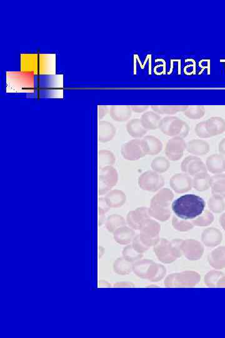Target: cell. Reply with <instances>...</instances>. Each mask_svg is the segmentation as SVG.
Here are the masks:
<instances>
[{
	"label": "cell",
	"instance_id": "1",
	"mask_svg": "<svg viewBox=\"0 0 225 338\" xmlns=\"http://www.w3.org/2000/svg\"><path fill=\"white\" fill-rule=\"evenodd\" d=\"M206 206L204 199L195 195H185L177 198L171 205L175 215L182 220L196 219L204 212Z\"/></svg>",
	"mask_w": 225,
	"mask_h": 338
},
{
	"label": "cell",
	"instance_id": "2",
	"mask_svg": "<svg viewBox=\"0 0 225 338\" xmlns=\"http://www.w3.org/2000/svg\"><path fill=\"white\" fill-rule=\"evenodd\" d=\"M21 64L23 70L36 74L50 73L54 66L51 56L44 55H26L22 59Z\"/></svg>",
	"mask_w": 225,
	"mask_h": 338
},
{
	"label": "cell",
	"instance_id": "3",
	"mask_svg": "<svg viewBox=\"0 0 225 338\" xmlns=\"http://www.w3.org/2000/svg\"><path fill=\"white\" fill-rule=\"evenodd\" d=\"M160 129L164 134L171 137H187L190 127L184 120L174 116L164 117L161 121Z\"/></svg>",
	"mask_w": 225,
	"mask_h": 338
},
{
	"label": "cell",
	"instance_id": "4",
	"mask_svg": "<svg viewBox=\"0 0 225 338\" xmlns=\"http://www.w3.org/2000/svg\"><path fill=\"white\" fill-rule=\"evenodd\" d=\"M118 174L113 166H106L99 169L98 193L99 196L107 195L117 184Z\"/></svg>",
	"mask_w": 225,
	"mask_h": 338
},
{
	"label": "cell",
	"instance_id": "5",
	"mask_svg": "<svg viewBox=\"0 0 225 338\" xmlns=\"http://www.w3.org/2000/svg\"><path fill=\"white\" fill-rule=\"evenodd\" d=\"M138 184L139 187L143 190L155 192L163 186L165 181L160 174L154 171H148L141 174L138 177Z\"/></svg>",
	"mask_w": 225,
	"mask_h": 338
},
{
	"label": "cell",
	"instance_id": "6",
	"mask_svg": "<svg viewBox=\"0 0 225 338\" xmlns=\"http://www.w3.org/2000/svg\"><path fill=\"white\" fill-rule=\"evenodd\" d=\"M187 149V143L181 137H173L169 139L165 147V154L171 161H178L184 154Z\"/></svg>",
	"mask_w": 225,
	"mask_h": 338
},
{
	"label": "cell",
	"instance_id": "7",
	"mask_svg": "<svg viewBox=\"0 0 225 338\" xmlns=\"http://www.w3.org/2000/svg\"><path fill=\"white\" fill-rule=\"evenodd\" d=\"M121 154L125 160L135 161L146 156L142 147L141 139H133L124 143L121 147Z\"/></svg>",
	"mask_w": 225,
	"mask_h": 338
},
{
	"label": "cell",
	"instance_id": "8",
	"mask_svg": "<svg viewBox=\"0 0 225 338\" xmlns=\"http://www.w3.org/2000/svg\"><path fill=\"white\" fill-rule=\"evenodd\" d=\"M181 169L183 173L193 177L200 173H207L208 171L206 164L195 156L186 157L182 162Z\"/></svg>",
	"mask_w": 225,
	"mask_h": 338
},
{
	"label": "cell",
	"instance_id": "9",
	"mask_svg": "<svg viewBox=\"0 0 225 338\" xmlns=\"http://www.w3.org/2000/svg\"><path fill=\"white\" fill-rule=\"evenodd\" d=\"M172 189L177 193H184L190 190L193 187V181L187 174H176L169 180Z\"/></svg>",
	"mask_w": 225,
	"mask_h": 338
},
{
	"label": "cell",
	"instance_id": "10",
	"mask_svg": "<svg viewBox=\"0 0 225 338\" xmlns=\"http://www.w3.org/2000/svg\"><path fill=\"white\" fill-rule=\"evenodd\" d=\"M141 147L146 155L155 156L159 154L163 149V143L159 138L153 136V135H146L141 139Z\"/></svg>",
	"mask_w": 225,
	"mask_h": 338
},
{
	"label": "cell",
	"instance_id": "11",
	"mask_svg": "<svg viewBox=\"0 0 225 338\" xmlns=\"http://www.w3.org/2000/svg\"><path fill=\"white\" fill-rule=\"evenodd\" d=\"M116 133V127L107 121H100L98 124V139L99 142L106 143L112 140Z\"/></svg>",
	"mask_w": 225,
	"mask_h": 338
},
{
	"label": "cell",
	"instance_id": "12",
	"mask_svg": "<svg viewBox=\"0 0 225 338\" xmlns=\"http://www.w3.org/2000/svg\"><path fill=\"white\" fill-rule=\"evenodd\" d=\"M113 120L123 123L129 120L132 115V110L130 105H113L109 112Z\"/></svg>",
	"mask_w": 225,
	"mask_h": 338
},
{
	"label": "cell",
	"instance_id": "13",
	"mask_svg": "<svg viewBox=\"0 0 225 338\" xmlns=\"http://www.w3.org/2000/svg\"><path fill=\"white\" fill-rule=\"evenodd\" d=\"M206 166L207 170L211 173H223L225 171V157L221 154L211 155L207 159Z\"/></svg>",
	"mask_w": 225,
	"mask_h": 338
},
{
	"label": "cell",
	"instance_id": "14",
	"mask_svg": "<svg viewBox=\"0 0 225 338\" xmlns=\"http://www.w3.org/2000/svg\"><path fill=\"white\" fill-rule=\"evenodd\" d=\"M210 144L202 139H192L187 143V151L194 156H204L210 152Z\"/></svg>",
	"mask_w": 225,
	"mask_h": 338
},
{
	"label": "cell",
	"instance_id": "15",
	"mask_svg": "<svg viewBox=\"0 0 225 338\" xmlns=\"http://www.w3.org/2000/svg\"><path fill=\"white\" fill-rule=\"evenodd\" d=\"M162 117L157 113L149 111L141 115V124L146 130H155L160 129Z\"/></svg>",
	"mask_w": 225,
	"mask_h": 338
},
{
	"label": "cell",
	"instance_id": "16",
	"mask_svg": "<svg viewBox=\"0 0 225 338\" xmlns=\"http://www.w3.org/2000/svg\"><path fill=\"white\" fill-rule=\"evenodd\" d=\"M205 123L207 131L211 137L217 136L225 132V120L223 118L211 117L205 121Z\"/></svg>",
	"mask_w": 225,
	"mask_h": 338
},
{
	"label": "cell",
	"instance_id": "17",
	"mask_svg": "<svg viewBox=\"0 0 225 338\" xmlns=\"http://www.w3.org/2000/svg\"><path fill=\"white\" fill-rule=\"evenodd\" d=\"M126 199V195L123 191L118 189L110 190L105 198L108 206L112 208H117L123 206Z\"/></svg>",
	"mask_w": 225,
	"mask_h": 338
},
{
	"label": "cell",
	"instance_id": "18",
	"mask_svg": "<svg viewBox=\"0 0 225 338\" xmlns=\"http://www.w3.org/2000/svg\"><path fill=\"white\" fill-rule=\"evenodd\" d=\"M126 129L130 136L135 138L143 137L147 133L140 118H133L128 122Z\"/></svg>",
	"mask_w": 225,
	"mask_h": 338
},
{
	"label": "cell",
	"instance_id": "19",
	"mask_svg": "<svg viewBox=\"0 0 225 338\" xmlns=\"http://www.w3.org/2000/svg\"><path fill=\"white\" fill-rule=\"evenodd\" d=\"M146 209L138 208L135 211L130 212L127 215V222L133 229H140L141 224L146 220Z\"/></svg>",
	"mask_w": 225,
	"mask_h": 338
},
{
	"label": "cell",
	"instance_id": "20",
	"mask_svg": "<svg viewBox=\"0 0 225 338\" xmlns=\"http://www.w3.org/2000/svg\"><path fill=\"white\" fill-rule=\"evenodd\" d=\"M211 188L213 195L225 198V174H215L211 179Z\"/></svg>",
	"mask_w": 225,
	"mask_h": 338
},
{
	"label": "cell",
	"instance_id": "21",
	"mask_svg": "<svg viewBox=\"0 0 225 338\" xmlns=\"http://www.w3.org/2000/svg\"><path fill=\"white\" fill-rule=\"evenodd\" d=\"M151 107L158 114L173 115L178 112H184L188 105H152Z\"/></svg>",
	"mask_w": 225,
	"mask_h": 338
},
{
	"label": "cell",
	"instance_id": "22",
	"mask_svg": "<svg viewBox=\"0 0 225 338\" xmlns=\"http://www.w3.org/2000/svg\"><path fill=\"white\" fill-rule=\"evenodd\" d=\"M211 177L207 173H203L193 176V187L196 190L205 191L211 187Z\"/></svg>",
	"mask_w": 225,
	"mask_h": 338
},
{
	"label": "cell",
	"instance_id": "23",
	"mask_svg": "<svg viewBox=\"0 0 225 338\" xmlns=\"http://www.w3.org/2000/svg\"><path fill=\"white\" fill-rule=\"evenodd\" d=\"M134 236V232L126 226H122L114 232V238L121 245H127L131 242Z\"/></svg>",
	"mask_w": 225,
	"mask_h": 338
},
{
	"label": "cell",
	"instance_id": "24",
	"mask_svg": "<svg viewBox=\"0 0 225 338\" xmlns=\"http://www.w3.org/2000/svg\"><path fill=\"white\" fill-rule=\"evenodd\" d=\"M116 162V157L112 151L108 150H101L98 153V168L113 166Z\"/></svg>",
	"mask_w": 225,
	"mask_h": 338
},
{
	"label": "cell",
	"instance_id": "25",
	"mask_svg": "<svg viewBox=\"0 0 225 338\" xmlns=\"http://www.w3.org/2000/svg\"><path fill=\"white\" fill-rule=\"evenodd\" d=\"M205 242L211 246L217 245L222 239L221 232L216 228H209L203 234Z\"/></svg>",
	"mask_w": 225,
	"mask_h": 338
},
{
	"label": "cell",
	"instance_id": "26",
	"mask_svg": "<svg viewBox=\"0 0 225 338\" xmlns=\"http://www.w3.org/2000/svg\"><path fill=\"white\" fill-rule=\"evenodd\" d=\"M170 167V163L169 160L164 157H157L155 158L151 163V167L153 171L157 173H165Z\"/></svg>",
	"mask_w": 225,
	"mask_h": 338
},
{
	"label": "cell",
	"instance_id": "27",
	"mask_svg": "<svg viewBox=\"0 0 225 338\" xmlns=\"http://www.w3.org/2000/svg\"><path fill=\"white\" fill-rule=\"evenodd\" d=\"M125 221L123 217L117 214H113L108 218L106 222V228L108 231L114 232L116 229L124 226Z\"/></svg>",
	"mask_w": 225,
	"mask_h": 338
},
{
	"label": "cell",
	"instance_id": "28",
	"mask_svg": "<svg viewBox=\"0 0 225 338\" xmlns=\"http://www.w3.org/2000/svg\"><path fill=\"white\" fill-rule=\"evenodd\" d=\"M183 114L186 117L192 119V120H198L202 118L205 114V108L202 105H192L188 106L187 109L183 112Z\"/></svg>",
	"mask_w": 225,
	"mask_h": 338
},
{
	"label": "cell",
	"instance_id": "29",
	"mask_svg": "<svg viewBox=\"0 0 225 338\" xmlns=\"http://www.w3.org/2000/svg\"><path fill=\"white\" fill-rule=\"evenodd\" d=\"M208 206L211 210L216 213H219L225 208L224 202L223 198L218 196L213 195L208 201Z\"/></svg>",
	"mask_w": 225,
	"mask_h": 338
},
{
	"label": "cell",
	"instance_id": "30",
	"mask_svg": "<svg viewBox=\"0 0 225 338\" xmlns=\"http://www.w3.org/2000/svg\"><path fill=\"white\" fill-rule=\"evenodd\" d=\"M173 198V193L168 189H163L159 191L156 196L153 198L152 204H162L165 201H171Z\"/></svg>",
	"mask_w": 225,
	"mask_h": 338
},
{
	"label": "cell",
	"instance_id": "31",
	"mask_svg": "<svg viewBox=\"0 0 225 338\" xmlns=\"http://www.w3.org/2000/svg\"><path fill=\"white\" fill-rule=\"evenodd\" d=\"M131 267L126 260L119 259L116 260L115 264V270L116 273L120 274H127L130 273Z\"/></svg>",
	"mask_w": 225,
	"mask_h": 338
},
{
	"label": "cell",
	"instance_id": "32",
	"mask_svg": "<svg viewBox=\"0 0 225 338\" xmlns=\"http://www.w3.org/2000/svg\"><path fill=\"white\" fill-rule=\"evenodd\" d=\"M213 221V215L209 211H205L204 214L199 216L194 221L195 224L198 226H208L212 223Z\"/></svg>",
	"mask_w": 225,
	"mask_h": 338
},
{
	"label": "cell",
	"instance_id": "33",
	"mask_svg": "<svg viewBox=\"0 0 225 338\" xmlns=\"http://www.w3.org/2000/svg\"><path fill=\"white\" fill-rule=\"evenodd\" d=\"M194 131H195L197 136L199 138H207L211 137L209 133L207 131L205 121L201 122V123L196 124Z\"/></svg>",
	"mask_w": 225,
	"mask_h": 338
},
{
	"label": "cell",
	"instance_id": "34",
	"mask_svg": "<svg viewBox=\"0 0 225 338\" xmlns=\"http://www.w3.org/2000/svg\"><path fill=\"white\" fill-rule=\"evenodd\" d=\"M98 215H105L109 210L110 207L105 201V198H99L98 201Z\"/></svg>",
	"mask_w": 225,
	"mask_h": 338
},
{
	"label": "cell",
	"instance_id": "35",
	"mask_svg": "<svg viewBox=\"0 0 225 338\" xmlns=\"http://www.w3.org/2000/svg\"><path fill=\"white\" fill-rule=\"evenodd\" d=\"M124 249L123 254L125 258L129 260H134L138 258L139 255L136 253V252L133 250L131 246H129Z\"/></svg>",
	"mask_w": 225,
	"mask_h": 338
},
{
	"label": "cell",
	"instance_id": "36",
	"mask_svg": "<svg viewBox=\"0 0 225 338\" xmlns=\"http://www.w3.org/2000/svg\"><path fill=\"white\" fill-rule=\"evenodd\" d=\"M109 112L110 109H108L107 106H105V105H98V118L99 120L105 117V116H106L108 113H109Z\"/></svg>",
	"mask_w": 225,
	"mask_h": 338
},
{
	"label": "cell",
	"instance_id": "37",
	"mask_svg": "<svg viewBox=\"0 0 225 338\" xmlns=\"http://www.w3.org/2000/svg\"><path fill=\"white\" fill-rule=\"evenodd\" d=\"M173 224L175 227L179 229H188L191 228L190 224H189L187 223H183L177 220V218H174Z\"/></svg>",
	"mask_w": 225,
	"mask_h": 338
},
{
	"label": "cell",
	"instance_id": "38",
	"mask_svg": "<svg viewBox=\"0 0 225 338\" xmlns=\"http://www.w3.org/2000/svg\"><path fill=\"white\" fill-rule=\"evenodd\" d=\"M132 110L135 113H142L148 109V105H132Z\"/></svg>",
	"mask_w": 225,
	"mask_h": 338
},
{
	"label": "cell",
	"instance_id": "39",
	"mask_svg": "<svg viewBox=\"0 0 225 338\" xmlns=\"http://www.w3.org/2000/svg\"><path fill=\"white\" fill-rule=\"evenodd\" d=\"M218 151L219 154L225 157V138H223L219 143Z\"/></svg>",
	"mask_w": 225,
	"mask_h": 338
},
{
	"label": "cell",
	"instance_id": "40",
	"mask_svg": "<svg viewBox=\"0 0 225 338\" xmlns=\"http://www.w3.org/2000/svg\"><path fill=\"white\" fill-rule=\"evenodd\" d=\"M219 221H220L222 227H223V228L225 230V214H223L221 216L220 220H219Z\"/></svg>",
	"mask_w": 225,
	"mask_h": 338
}]
</instances>
